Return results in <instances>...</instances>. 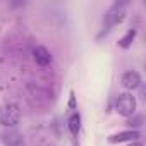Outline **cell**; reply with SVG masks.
<instances>
[{"mask_svg":"<svg viewBox=\"0 0 146 146\" xmlns=\"http://www.w3.org/2000/svg\"><path fill=\"white\" fill-rule=\"evenodd\" d=\"M33 58H35V62L40 67H46L52 62V55H50V52L45 46H36L35 52H33Z\"/></svg>","mask_w":146,"mask_h":146,"instance_id":"obj_5","label":"cell"},{"mask_svg":"<svg viewBox=\"0 0 146 146\" xmlns=\"http://www.w3.org/2000/svg\"><path fill=\"white\" fill-rule=\"evenodd\" d=\"M21 120V110L16 103H5L0 107V125L14 127Z\"/></svg>","mask_w":146,"mask_h":146,"instance_id":"obj_1","label":"cell"},{"mask_svg":"<svg viewBox=\"0 0 146 146\" xmlns=\"http://www.w3.org/2000/svg\"><path fill=\"white\" fill-rule=\"evenodd\" d=\"M115 110L124 115V117H131L136 112V98L131 93H120L115 100Z\"/></svg>","mask_w":146,"mask_h":146,"instance_id":"obj_2","label":"cell"},{"mask_svg":"<svg viewBox=\"0 0 146 146\" xmlns=\"http://www.w3.org/2000/svg\"><path fill=\"white\" fill-rule=\"evenodd\" d=\"M120 84L125 88V90H136L141 86V76H139V72L136 70H127L122 74L120 78Z\"/></svg>","mask_w":146,"mask_h":146,"instance_id":"obj_4","label":"cell"},{"mask_svg":"<svg viewBox=\"0 0 146 146\" xmlns=\"http://www.w3.org/2000/svg\"><path fill=\"white\" fill-rule=\"evenodd\" d=\"M129 146H144V144H143V143H139V141H134V143H131Z\"/></svg>","mask_w":146,"mask_h":146,"instance_id":"obj_10","label":"cell"},{"mask_svg":"<svg viewBox=\"0 0 146 146\" xmlns=\"http://www.w3.org/2000/svg\"><path fill=\"white\" fill-rule=\"evenodd\" d=\"M79 127H81V119L78 113H72L70 119H69V129L72 134H78L79 132Z\"/></svg>","mask_w":146,"mask_h":146,"instance_id":"obj_8","label":"cell"},{"mask_svg":"<svg viewBox=\"0 0 146 146\" xmlns=\"http://www.w3.org/2000/svg\"><path fill=\"white\" fill-rule=\"evenodd\" d=\"M131 127H139V125H143V117L141 115H137V117H134V119H131L129 122H127Z\"/></svg>","mask_w":146,"mask_h":146,"instance_id":"obj_9","label":"cell"},{"mask_svg":"<svg viewBox=\"0 0 146 146\" xmlns=\"http://www.w3.org/2000/svg\"><path fill=\"white\" fill-rule=\"evenodd\" d=\"M125 5H127V2H115V4L107 11V14H105V23H107L108 28L117 26V24H120V23L125 19Z\"/></svg>","mask_w":146,"mask_h":146,"instance_id":"obj_3","label":"cell"},{"mask_svg":"<svg viewBox=\"0 0 146 146\" xmlns=\"http://www.w3.org/2000/svg\"><path fill=\"white\" fill-rule=\"evenodd\" d=\"M134 38H136V29H129V31L120 38L119 45H120L122 48H129V46H131V43L134 41Z\"/></svg>","mask_w":146,"mask_h":146,"instance_id":"obj_7","label":"cell"},{"mask_svg":"<svg viewBox=\"0 0 146 146\" xmlns=\"http://www.w3.org/2000/svg\"><path fill=\"white\" fill-rule=\"evenodd\" d=\"M137 137H139V132H137V131H134V129H129V131H122V132H117V134L110 136V137H108V141L115 144V143L134 141V139H137Z\"/></svg>","mask_w":146,"mask_h":146,"instance_id":"obj_6","label":"cell"}]
</instances>
